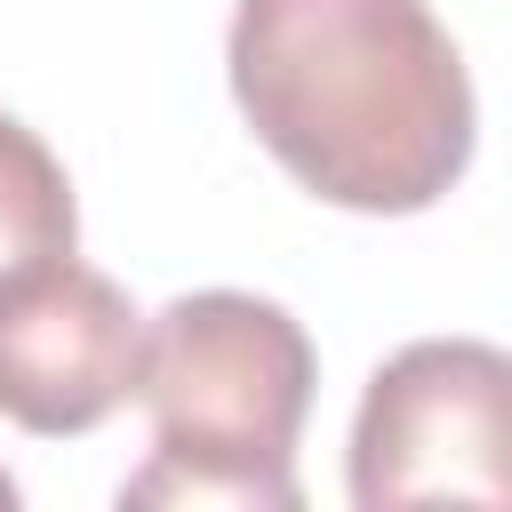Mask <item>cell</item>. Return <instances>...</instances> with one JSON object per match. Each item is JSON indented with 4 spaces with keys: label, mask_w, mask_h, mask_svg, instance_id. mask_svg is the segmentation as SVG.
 I'll use <instances>...</instances> for the list:
<instances>
[{
    "label": "cell",
    "mask_w": 512,
    "mask_h": 512,
    "mask_svg": "<svg viewBox=\"0 0 512 512\" xmlns=\"http://www.w3.org/2000/svg\"><path fill=\"white\" fill-rule=\"evenodd\" d=\"M224 64L256 144L328 208L416 216L472 168V72L424 0H240Z\"/></svg>",
    "instance_id": "cell-1"
},
{
    "label": "cell",
    "mask_w": 512,
    "mask_h": 512,
    "mask_svg": "<svg viewBox=\"0 0 512 512\" xmlns=\"http://www.w3.org/2000/svg\"><path fill=\"white\" fill-rule=\"evenodd\" d=\"M312 336L288 304L248 288L176 296L144 320L136 400L152 456L120 480V504H248L296 512V432L312 416Z\"/></svg>",
    "instance_id": "cell-2"
},
{
    "label": "cell",
    "mask_w": 512,
    "mask_h": 512,
    "mask_svg": "<svg viewBox=\"0 0 512 512\" xmlns=\"http://www.w3.org/2000/svg\"><path fill=\"white\" fill-rule=\"evenodd\" d=\"M344 488L360 512L400 504L512 512V352L480 336L400 344L360 392Z\"/></svg>",
    "instance_id": "cell-3"
},
{
    "label": "cell",
    "mask_w": 512,
    "mask_h": 512,
    "mask_svg": "<svg viewBox=\"0 0 512 512\" xmlns=\"http://www.w3.org/2000/svg\"><path fill=\"white\" fill-rule=\"evenodd\" d=\"M144 312L80 256H40L0 280V416L40 440L96 432L136 400Z\"/></svg>",
    "instance_id": "cell-4"
},
{
    "label": "cell",
    "mask_w": 512,
    "mask_h": 512,
    "mask_svg": "<svg viewBox=\"0 0 512 512\" xmlns=\"http://www.w3.org/2000/svg\"><path fill=\"white\" fill-rule=\"evenodd\" d=\"M72 240H80V208L64 160L24 120L0 112V280L40 256H72Z\"/></svg>",
    "instance_id": "cell-5"
},
{
    "label": "cell",
    "mask_w": 512,
    "mask_h": 512,
    "mask_svg": "<svg viewBox=\"0 0 512 512\" xmlns=\"http://www.w3.org/2000/svg\"><path fill=\"white\" fill-rule=\"evenodd\" d=\"M0 504H16V480H8V472H0Z\"/></svg>",
    "instance_id": "cell-6"
}]
</instances>
